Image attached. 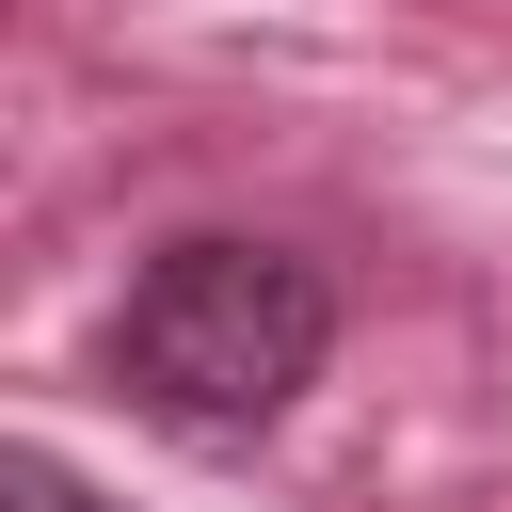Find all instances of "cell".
I'll use <instances>...</instances> for the list:
<instances>
[{
	"label": "cell",
	"mask_w": 512,
	"mask_h": 512,
	"mask_svg": "<svg viewBox=\"0 0 512 512\" xmlns=\"http://www.w3.org/2000/svg\"><path fill=\"white\" fill-rule=\"evenodd\" d=\"M0 496H16V512H112V496H96L64 448H16V464H0Z\"/></svg>",
	"instance_id": "7a4b0ae2"
},
{
	"label": "cell",
	"mask_w": 512,
	"mask_h": 512,
	"mask_svg": "<svg viewBox=\"0 0 512 512\" xmlns=\"http://www.w3.org/2000/svg\"><path fill=\"white\" fill-rule=\"evenodd\" d=\"M320 352H336V272H320L304 240H256V224L160 240V256L128 272L112 336H96L112 400H128L144 432H176V448H256V432L320 384Z\"/></svg>",
	"instance_id": "6da1fadb"
}]
</instances>
